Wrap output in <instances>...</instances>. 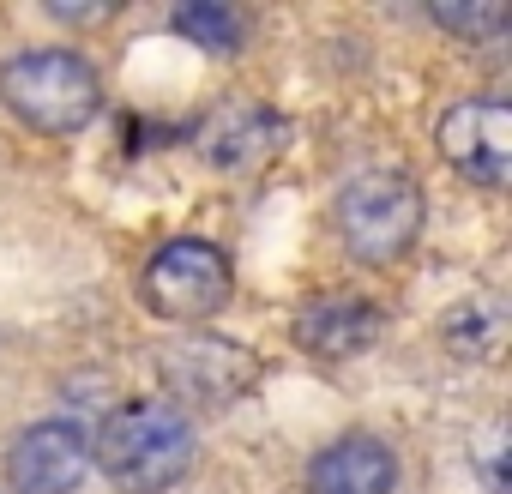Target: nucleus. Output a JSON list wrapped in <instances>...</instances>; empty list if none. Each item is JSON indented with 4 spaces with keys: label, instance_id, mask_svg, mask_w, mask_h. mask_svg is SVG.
Returning a JSON list of instances; mask_svg holds the SVG:
<instances>
[{
    "label": "nucleus",
    "instance_id": "obj_1",
    "mask_svg": "<svg viewBox=\"0 0 512 494\" xmlns=\"http://www.w3.org/2000/svg\"><path fill=\"white\" fill-rule=\"evenodd\" d=\"M193 422L163 404V398H139L121 404L97 434H91V464L121 488V494H163L193 470Z\"/></svg>",
    "mask_w": 512,
    "mask_h": 494
},
{
    "label": "nucleus",
    "instance_id": "obj_2",
    "mask_svg": "<svg viewBox=\"0 0 512 494\" xmlns=\"http://www.w3.org/2000/svg\"><path fill=\"white\" fill-rule=\"evenodd\" d=\"M0 97H7L13 121H25L31 133L67 139V133L97 121L103 79L73 49H25V55L7 61V73H0Z\"/></svg>",
    "mask_w": 512,
    "mask_h": 494
},
{
    "label": "nucleus",
    "instance_id": "obj_3",
    "mask_svg": "<svg viewBox=\"0 0 512 494\" xmlns=\"http://www.w3.org/2000/svg\"><path fill=\"white\" fill-rule=\"evenodd\" d=\"M338 235L350 260L362 266H392L404 260L422 235V187L398 169H368L338 193Z\"/></svg>",
    "mask_w": 512,
    "mask_h": 494
},
{
    "label": "nucleus",
    "instance_id": "obj_4",
    "mask_svg": "<svg viewBox=\"0 0 512 494\" xmlns=\"http://www.w3.org/2000/svg\"><path fill=\"white\" fill-rule=\"evenodd\" d=\"M145 302L163 320H211L229 302V260L211 241H169L157 247V260L145 266Z\"/></svg>",
    "mask_w": 512,
    "mask_h": 494
},
{
    "label": "nucleus",
    "instance_id": "obj_5",
    "mask_svg": "<svg viewBox=\"0 0 512 494\" xmlns=\"http://www.w3.org/2000/svg\"><path fill=\"white\" fill-rule=\"evenodd\" d=\"M446 163L476 187H506L512 175V109L500 97H464L440 115Z\"/></svg>",
    "mask_w": 512,
    "mask_h": 494
},
{
    "label": "nucleus",
    "instance_id": "obj_6",
    "mask_svg": "<svg viewBox=\"0 0 512 494\" xmlns=\"http://www.w3.org/2000/svg\"><path fill=\"white\" fill-rule=\"evenodd\" d=\"M91 470V428L49 416L31 422L13 446H7V482L19 494H73Z\"/></svg>",
    "mask_w": 512,
    "mask_h": 494
},
{
    "label": "nucleus",
    "instance_id": "obj_7",
    "mask_svg": "<svg viewBox=\"0 0 512 494\" xmlns=\"http://www.w3.org/2000/svg\"><path fill=\"white\" fill-rule=\"evenodd\" d=\"M163 380L193 404H229L260 380V356L241 344H223V338H187L163 350Z\"/></svg>",
    "mask_w": 512,
    "mask_h": 494
},
{
    "label": "nucleus",
    "instance_id": "obj_8",
    "mask_svg": "<svg viewBox=\"0 0 512 494\" xmlns=\"http://www.w3.org/2000/svg\"><path fill=\"white\" fill-rule=\"evenodd\" d=\"M398 488V458L374 434H344L314 452L308 464V494H392Z\"/></svg>",
    "mask_w": 512,
    "mask_h": 494
},
{
    "label": "nucleus",
    "instance_id": "obj_9",
    "mask_svg": "<svg viewBox=\"0 0 512 494\" xmlns=\"http://www.w3.org/2000/svg\"><path fill=\"white\" fill-rule=\"evenodd\" d=\"M380 308H368V302H344V296H326V302H314V308H302V320H296V344L302 350H314V356H362L374 338H380Z\"/></svg>",
    "mask_w": 512,
    "mask_h": 494
},
{
    "label": "nucleus",
    "instance_id": "obj_10",
    "mask_svg": "<svg viewBox=\"0 0 512 494\" xmlns=\"http://www.w3.org/2000/svg\"><path fill=\"white\" fill-rule=\"evenodd\" d=\"M175 37H193L205 55H235L241 49V37H247V25H241V13L235 7H223V0H193V7H175Z\"/></svg>",
    "mask_w": 512,
    "mask_h": 494
},
{
    "label": "nucleus",
    "instance_id": "obj_11",
    "mask_svg": "<svg viewBox=\"0 0 512 494\" xmlns=\"http://www.w3.org/2000/svg\"><path fill=\"white\" fill-rule=\"evenodd\" d=\"M500 338H506L500 302H464V308L446 314V344H452L458 356H494Z\"/></svg>",
    "mask_w": 512,
    "mask_h": 494
},
{
    "label": "nucleus",
    "instance_id": "obj_12",
    "mask_svg": "<svg viewBox=\"0 0 512 494\" xmlns=\"http://www.w3.org/2000/svg\"><path fill=\"white\" fill-rule=\"evenodd\" d=\"M434 19L458 37H476V43L506 31V7H452V0H434Z\"/></svg>",
    "mask_w": 512,
    "mask_h": 494
}]
</instances>
